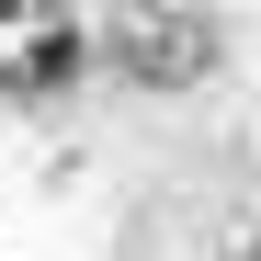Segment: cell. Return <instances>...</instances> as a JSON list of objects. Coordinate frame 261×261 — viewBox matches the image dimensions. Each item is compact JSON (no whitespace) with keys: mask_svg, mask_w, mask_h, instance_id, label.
Wrapping results in <instances>:
<instances>
[{"mask_svg":"<svg viewBox=\"0 0 261 261\" xmlns=\"http://www.w3.org/2000/svg\"><path fill=\"white\" fill-rule=\"evenodd\" d=\"M102 57L137 80V91H204L227 34H216L204 0H114L102 12Z\"/></svg>","mask_w":261,"mask_h":261,"instance_id":"obj_1","label":"cell"},{"mask_svg":"<svg viewBox=\"0 0 261 261\" xmlns=\"http://www.w3.org/2000/svg\"><path fill=\"white\" fill-rule=\"evenodd\" d=\"M68 80H80V12L68 0H0V91L57 102Z\"/></svg>","mask_w":261,"mask_h":261,"instance_id":"obj_2","label":"cell"}]
</instances>
